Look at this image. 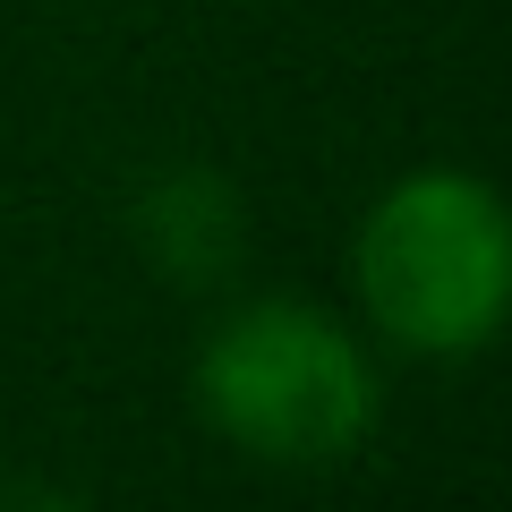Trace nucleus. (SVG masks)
<instances>
[{
	"label": "nucleus",
	"mask_w": 512,
	"mask_h": 512,
	"mask_svg": "<svg viewBox=\"0 0 512 512\" xmlns=\"http://www.w3.org/2000/svg\"><path fill=\"white\" fill-rule=\"evenodd\" d=\"M188 402L256 470H342L384 419V376L359 316H333L299 291H256L205 325Z\"/></svg>",
	"instance_id": "nucleus-1"
},
{
	"label": "nucleus",
	"mask_w": 512,
	"mask_h": 512,
	"mask_svg": "<svg viewBox=\"0 0 512 512\" xmlns=\"http://www.w3.org/2000/svg\"><path fill=\"white\" fill-rule=\"evenodd\" d=\"M350 316L402 359H478L512 316V205L470 163H419L350 231Z\"/></svg>",
	"instance_id": "nucleus-2"
},
{
	"label": "nucleus",
	"mask_w": 512,
	"mask_h": 512,
	"mask_svg": "<svg viewBox=\"0 0 512 512\" xmlns=\"http://www.w3.org/2000/svg\"><path fill=\"white\" fill-rule=\"evenodd\" d=\"M128 231H137V256H146L163 282L205 291V282H222L239 265V248H248V205H239V188L222 180L214 163H180V171H154L146 180Z\"/></svg>",
	"instance_id": "nucleus-3"
}]
</instances>
